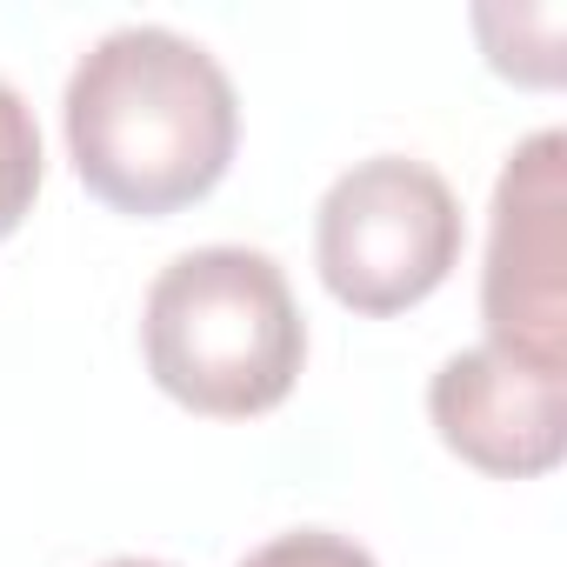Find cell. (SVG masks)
<instances>
[{
    "label": "cell",
    "mask_w": 567,
    "mask_h": 567,
    "mask_svg": "<svg viewBox=\"0 0 567 567\" xmlns=\"http://www.w3.org/2000/svg\"><path fill=\"white\" fill-rule=\"evenodd\" d=\"M101 567H174V560H147V554H121V560H101Z\"/></svg>",
    "instance_id": "8"
},
{
    "label": "cell",
    "mask_w": 567,
    "mask_h": 567,
    "mask_svg": "<svg viewBox=\"0 0 567 567\" xmlns=\"http://www.w3.org/2000/svg\"><path fill=\"white\" fill-rule=\"evenodd\" d=\"M41 194V127L28 101L0 81V240H8Z\"/></svg>",
    "instance_id": "6"
},
{
    "label": "cell",
    "mask_w": 567,
    "mask_h": 567,
    "mask_svg": "<svg viewBox=\"0 0 567 567\" xmlns=\"http://www.w3.org/2000/svg\"><path fill=\"white\" fill-rule=\"evenodd\" d=\"M240 567H374V554L348 534H328V527H295V534H274L260 540Z\"/></svg>",
    "instance_id": "7"
},
{
    "label": "cell",
    "mask_w": 567,
    "mask_h": 567,
    "mask_svg": "<svg viewBox=\"0 0 567 567\" xmlns=\"http://www.w3.org/2000/svg\"><path fill=\"white\" fill-rule=\"evenodd\" d=\"M61 121L81 187L141 220L207 200L240 147L227 68L174 28L101 34L68 74Z\"/></svg>",
    "instance_id": "1"
},
{
    "label": "cell",
    "mask_w": 567,
    "mask_h": 567,
    "mask_svg": "<svg viewBox=\"0 0 567 567\" xmlns=\"http://www.w3.org/2000/svg\"><path fill=\"white\" fill-rule=\"evenodd\" d=\"M427 414L441 447L467 467L494 481H534L567 454V368L481 341L441 361L427 381Z\"/></svg>",
    "instance_id": "5"
},
{
    "label": "cell",
    "mask_w": 567,
    "mask_h": 567,
    "mask_svg": "<svg viewBox=\"0 0 567 567\" xmlns=\"http://www.w3.org/2000/svg\"><path fill=\"white\" fill-rule=\"evenodd\" d=\"M141 354L167 401L207 421H254L295 394L308 321L274 254L194 247L167 260L141 308Z\"/></svg>",
    "instance_id": "2"
},
{
    "label": "cell",
    "mask_w": 567,
    "mask_h": 567,
    "mask_svg": "<svg viewBox=\"0 0 567 567\" xmlns=\"http://www.w3.org/2000/svg\"><path fill=\"white\" fill-rule=\"evenodd\" d=\"M461 200L414 154L354 161L315 214V267L328 295L368 321L421 308L461 267Z\"/></svg>",
    "instance_id": "3"
},
{
    "label": "cell",
    "mask_w": 567,
    "mask_h": 567,
    "mask_svg": "<svg viewBox=\"0 0 567 567\" xmlns=\"http://www.w3.org/2000/svg\"><path fill=\"white\" fill-rule=\"evenodd\" d=\"M487 267H481V321L487 348L567 368V134H527L487 207Z\"/></svg>",
    "instance_id": "4"
}]
</instances>
